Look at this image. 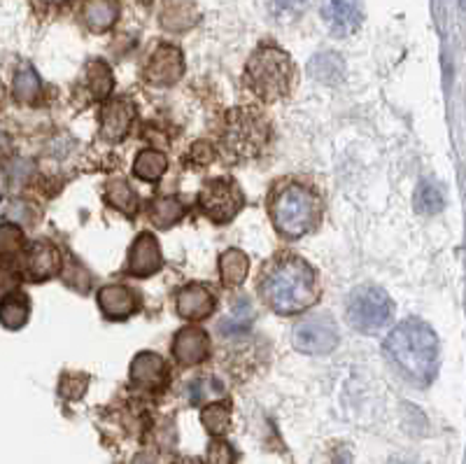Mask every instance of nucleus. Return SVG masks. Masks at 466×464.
<instances>
[{
  "instance_id": "1",
  "label": "nucleus",
  "mask_w": 466,
  "mask_h": 464,
  "mask_svg": "<svg viewBox=\"0 0 466 464\" xmlns=\"http://www.w3.org/2000/svg\"><path fill=\"white\" fill-rule=\"evenodd\" d=\"M259 294L278 316H296L315 306L322 290L308 261L296 254H280L261 273Z\"/></svg>"
},
{
  "instance_id": "2",
  "label": "nucleus",
  "mask_w": 466,
  "mask_h": 464,
  "mask_svg": "<svg viewBox=\"0 0 466 464\" xmlns=\"http://www.w3.org/2000/svg\"><path fill=\"white\" fill-rule=\"evenodd\" d=\"M385 357L399 376L413 385H429L438 372V339L427 322L410 317L385 339Z\"/></svg>"
},
{
  "instance_id": "3",
  "label": "nucleus",
  "mask_w": 466,
  "mask_h": 464,
  "mask_svg": "<svg viewBox=\"0 0 466 464\" xmlns=\"http://www.w3.org/2000/svg\"><path fill=\"white\" fill-rule=\"evenodd\" d=\"M292 59L287 52L273 44H264L249 56L245 66V82L248 87L266 103L285 99L292 89Z\"/></svg>"
},
{
  "instance_id": "4",
  "label": "nucleus",
  "mask_w": 466,
  "mask_h": 464,
  "mask_svg": "<svg viewBox=\"0 0 466 464\" xmlns=\"http://www.w3.org/2000/svg\"><path fill=\"white\" fill-rule=\"evenodd\" d=\"M271 217L280 234L287 238H301L311 234L322 220V201L308 187L289 185L275 194Z\"/></svg>"
},
{
  "instance_id": "5",
  "label": "nucleus",
  "mask_w": 466,
  "mask_h": 464,
  "mask_svg": "<svg viewBox=\"0 0 466 464\" xmlns=\"http://www.w3.org/2000/svg\"><path fill=\"white\" fill-rule=\"evenodd\" d=\"M268 143V124L257 110H233L226 117L222 148L231 159L257 156Z\"/></svg>"
},
{
  "instance_id": "6",
  "label": "nucleus",
  "mask_w": 466,
  "mask_h": 464,
  "mask_svg": "<svg viewBox=\"0 0 466 464\" xmlns=\"http://www.w3.org/2000/svg\"><path fill=\"white\" fill-rule=\"evenodd\" d=\"M394 301L383 287L361 285L350 292L348 297V320L357 332L375 334L391 320Z\"/></svg>"
},
{
  "instance_id": "7",
  "label": "nucleus",
  "mask_w": 466,
  "mask_h": 464,
  "mask_svg": "<svg viewBox=\"0 0 466 464\" xmlns=\"http://www.w3.org/2000/svg\"><path fill=\"white\" fill-rule=\"evenodd\" d=\"M199 208L215 224H226L245 208V194L233 178L208 180L199 194Z\"/></svg>"
},
{
  "instance_id": "8",
  "label": "nucleus",
  "mask_w": 466,
  "mask_h": 464,
  "mask_svg": "<svg viewBox=\"0 0 466 464\" xmlns=\"http://www.w3.org/2000/svg\"><path fill=\"white\" fill-rule=\"evenodd\" d=\"M338 327L329 316H312L294 327L292 343L304 355H329L338 346Z\"/></svg>"
},
{
  "instance_id": "9",
  "label": "nucleus",
  "mask_w": 466,
  "mask_h": 464,
  "mask_svg": "<svg viewBox=\"0 0 466 464\" xmlns=\"http://www.w3.org/2000/svg\"><path fill=\"white\" fill-rule=\"evenodd\" d=\"M185 73V56L175 44H159L152 56H149L147 66H145V80L154 87H170L180 80Z\"/></svg>"
},
{
  "instance_id": "10",
  "label": "nucleus",
  "mask_w": 466,
  "mask_h": 464,
  "mask_svg": "<svg viewBox=\"0 0 466 464\" xmlns=\"http://www.w3.org/2000/svg\"><path fill=\"white\" fill-rule=\"evenodd\" d=\"M322 19L336 37H348L359 31L364 7L361 0H324Z\"/></svg>"
},
{
  "instance_id": "11",
  "label": "nucleus",
  "mask_w": 466,
  "mask_h": 464,
  "mask_svg": "<svg viewBox=\"0 0 466 464\" xmlns=\"http://www.w3.org/2000/svg\"><path fill=\"white\" fill-rule=\"evenodd\" d=\"M136 119V103L129 99H112L100 112V136L119 143L129 136L130 124Z\"/></svg>"
},
{
  "instance_id": "12",
  "label": "nucleus",
  "mask_w": 466,
  "mask_h": 464,
  "mask_svg": "<svg viewBox=\"0 0 466 464\" xmlns=\"http://www.w3.org/2000/svg\"><path fill=\"white\" fill-rule=\"evenodd\" d=\"M175 306H178V316L182 320H205L217 308V297L210 287L192 283V285H185L178 292Z\"/></svg>"
},
{
  "instance_id": "13",
  "label": "nucleus",
  "mask_w": 466,
  "mask_h": 464,
  "mask_svg": "<svg viewBox=\"0 0 466 464\" xmlns=\"http://www.w3.org/2000/svg\"><path fill=\"white\" fill-rule=\"evenodd\" d=\"M162 267L163 257L156 236L149 234V231H143L133 241V245H130L129 273H133L136 278H149V276H154Z\"/></svg>"
},
{
  "instance_id": "14",
  "label": "nucleus",
  "mask_w": 466,
  "mask_h": 464,
  "mask_svg": "<svg viewBox=\"0 0 466 464\" xmlns=\"http://www.w3.org/2000/svg\"><path fill=\"white\" fill-rule=\"evenodd\" d=\"M210 355V336L201 327L180 329L173 339V357L180 366H196Z\"/></svg>"
},
{
  "instance_id": "15",
  "label": "nucleus",
  "mask_w": 466,
  "mask_h": 464,
  "mask_svg": "<svg viewBox=\"0 0 466 464\" xmlns=\"http://www.w3.org/2000/svg\"><path fill=\"white\" fill-rule=\"evenodd\" d=\"M61 271V252L51 243L37 241L26 250V276L36 283L54 278Z\"/></svg>"
},
{
  "instance_id": "16",
  "label": "nucleus",
  "mask_w": 466,
  "mask_h": 464,
  "mask_svg": "<svg viewBox=\"0 0 466 464\" xmlns=\"http://www.w3.org/2000/svg\"><path fill=\"white\" fill-rule=\"evenodd\" d=\"M99 306L107 320H126L138 310V294L126 285H106L99 292Z\"/></svg>"
},
{
  "instance_id": "17",
  "label": "nucleus",
  "mask_w": 466,
  "mask_h": 464,
  "mask_svg": "<svg viewBox=\"0 0 466 464\" xmlns=\"http://www.w3.org/2000/svg\"><path fill=\"white\" fill-rule=\"evenodd\" d=\"M130 380L140 388L154 390L166 383V362L162 355L156 353H140L130 362Z\"/></svg>"
},
{
  "instance_id": "18",
  "label": "nucleus",
  "mask_w": 466,
  "mask_h": 464,
  "mask_svg": "<svg viewBox=\"0 0 466 464\" xmlns=\"http://www.w3.org/2000/svg\"><path fill=\"white\" fill-rule=\"evenodd\" d=\"M119 0H84L82 21L91 33H106L119 19Z\"/></svg>"
},
{
  "instance_id": "19",
  "label": "nucleus",
  "mask_w": 466,
  "mask_h": 464,
  "mask_svg": "<svg viewBox=\"0 0 466 464\" xmlns=\"http://www.w3.org/2000/svg\"><path fill=\"white\" fill-rule=\"evenodd\" d=\"M199 21V10L192 0H168L162 10V26L168 31H186Z\"/></svg>"
},
{
  "instance_id": "20",
  "label": "nucleus",
  "mask_w": 466,
  "mask_h": 464,
  "mask_svg": "<svg viewBox=\"0 0 466 464\" xmlns=\"http://www.w3.org/2000/svg\"><path fill=\"white\" fill-rule=\"evenodd\" d=\"M28 316H31V301L26 294H19V292H12V294H5L3 301H0V324L5 329H21L28 322Z\"/></svg>"
},
{
  "instance_id": "21",
  "label": "nucleus",
  "mask_w": 466,
  "mask_h": 464,
  "mask_svg": "<svg viewBox=\"0 0 466 464\" xmlns=\"http://www.w3.org/2000/svg\"><path fill=\"white\" fill-rule=\"evenodd\" d=\"M249 273L248 254L238 248H231L219 257V276L226 287H241Z\"/></svg>"
},
{
  "instance_id": "22",
  "label": "nucleus",
  "mask_w": 466,
  "mask_h": 464,
  "mask_svg": "<svg viewBox=\"0 0 466 464\" xmlns=\"http://www.w3.org/2000/svg\"><path fill=\"white\" fill-rule=\"evenodd\" d=\"M185 205L178 196H162L149 205V222L159 229H170L185 217Z\"/></svg>"
},
{
  "instance_id": "23",
  "label": "nucleus",
  "mask_w": 466,
  "mask_h": 464,
  "mask_svg": "<svg viewBox=\"0 0 466 464\" xmlns=\"http://www.w3.org/2000/svg\"><path fill=\"white\" fill-rule=\"evenodd\" d=\"M413 205L420 215H438L446 205V196H443V189L436 185L434 180H423L415 189V196H413Z\"/></svg>"
},
{
  "instance_id": "24",
  "label": "nucleus",
  "mask_w": 466,
  "mask_h": 464,
  "mask_svg": "<svg viewBox=\"0 0 466 464\" xmlns=\"http://www.w3.org/2000/svg\"><path fill=\"white\" fill-rule=\"evenodd\" d=\"M166 168L168 159L159 149H143V152L136 156V161H133V173L140 180H145V182L162 180L163 173H166Z\"/></svg>"
},
{
  "instance_id": "25",
  "label": "nucleus",
  "mask_w": 466,
  "mask_h": 464,
  "mask_svg": "<svg viewBox=\"0 0 466 464\" xmlns=\"http://www.w3.org/2000/svg\"><path fill=\"white\" fill-rule=\"evenodd\" d=\"M87 84L89 92L96 100L107 99L115 89V77H112V70L106 61L100 59H93L87 63Z\"/></svg>"
},
{
  "instance_id": "26",
  "label": "nucleus",
  "mask_w": 466,
  "mask_h": 464,
  "mask_svg": "<svg viewBox=\"0 0 466 464\" xmlns=\"http://www.w3.org/2000/svg\"><path fill=\"white\" fill-rule=\"evenodd\" d=\"M106 198L107 204H110L112 208H117L119 212H124V215H136L138 196L124 178H115L107 182Z\"/></svg>"
},
{
  "instance_id": "27",
  "label": "nucleus",
  "mask_w": 466,
  "mask_h": 464,
  "mask_svg": "<svg viewBox=\"0 0 466 464\" xmlns=\"http://www.w3.org/2000/svg\"><path fill=\"white\" fill-rule=\"evenodd\" d=\"M311 75L320 82L336 84V82L343 80L345 66H343L341 56L334 54V52H324V54H317L311 61Z\"/></svg>"
},
{
  "instance_id": "28",
  "label": "nucleus",
  "mask_w": 466,
  "mask_h": 464,
  "mask_svg": "<svg viewBox=\"0 0 466 464\" xmlns=\"http://www.w3.org/2000/svg\"><path fill=\"white\" fill-rule=\"evenodd\" d=\"M12 89L17 100H21V103H36L37 96H40V89H43V82H40V75L36 73L31 63H24L17 70Z\"/></svg>"
},
{
  "instance_id": "29",
  "label": "nucleus",
  "mask_w": 466,
  "mask_h": 464,
  "mask_svg": "<svg viewBox=\"0 0 466 464\" xmlns=\"http://www.w3.org/2000/svg\"><path fill=\"white\" fill-rule=\"evenodd\" d=\"M252 322H255V308H252V304H249L248 299H238L233 310H231V316L219 324V332L226 336H241L252 327Z\"/></svg>"
},
{
  "instance_id": "30",
  "label": "nucleus",
  "mask_w": 466,
  "mask_h": 464,
  "mask_svg": "<svg viewBox=\"0 0 466 464\" xmlns=\"http://www.w3.org/2000/svg\"><path fill=\"white\" fill-rule=\"evenodd\" d=\"M203 428L212 434V436H222L226 434V429L231 428V406L229 404L215 402L208 404L201 413Z\"/></svg>"
},
{
  "instance_id": "31",
  "label": "nucleus",
  "mask_w": 466,
  "mask_h": 464,
  "mask_svg": "<svg viewBox=\"0 0 466 464\" xmlns=\"http://www.w3.org/2000/svg\"><path fill=\"white\" fill-rule=\"evenodd\" d=\"M186 392H189V402L192 404L210 402V399H219V396L224 395V385L219 378L203 376L192 380L189 388H186Z\"/></svg>"
},
{
  "instance_id": "32",
  "label": "nucleus",
  "mask_w": 466,
  "mask_h": 464,
  "mask_svg": "<svg viewBox=\"0 0 466 464\" xmlns=\"http://www.w3.org/2000/svg\"><path fill=\"white\" fill-rule=\"evenodd\" d=\"M24 231L17 224H3L0 227V260H10L14 254L24 250Z\"/></svg>"
},
{
  "instance_id": "33",
  "label": "nucleus",
  "mask_w": 466,
  "mask_h": 464,
  "mask_svg": "<svg viewBox=\"0 0 466 464\" xmlns=\"http://www.w3.org/2000/svg\"><path fill=\"white\" fill-rule=\"evenodd\" d=\"M89 376L87 373H66L59 383V392L66 399H80L84 392H87Z\"/></svg>"
},
{
  "instance_id": "34",
  "label": "nucleus",
  "mask_w": 466,
  "mask_h": 464,
  "mask_svg": "<svg viewBox=\"0 0 466 464\" xmlns=\"http://www.w3.org/2000/svg\"><path fill=\"white\" fill-rule=\"evenodd\" d=\"M205 464H236V451L222 439H215L208 446Z\"/></svg>"
},
{
  "instance_id": "35",
  "label": "nucleus",
  "mask_w": 466,
  "mask_h": 464,
  "mask_svg": "<svg viewBox=\"0 0 466 464\" xmlns=\"http://www.w3.org/2000/svg\"><path fill=\"white\" fill-rule=\"evenodd\" d=\"M189 159H192L194 164H199V166H208V164H212V159H215V148H212L210 143H205V140H199V143L192 148Z\"/></svg>"
},
{
  "instance_id": "36",
  "label": "nucleus",
  "mask_w": 466,
  "mask_h": 464,
  "mask_svg": "<svg viewBox=\"0 0 466 464\" xmlns=\"http://www.w3.org/2000/svg\"><path fill=\"white\" fill-rule=\"evenodd\" d=\"M308 0H268V7L273 10L275 14H294L298 12L301 7H305Z\"/></svg>"
},
{
  "instance_id": "37",
  "label": "nucleus",
  "mask_w": 466,
  "mask_h": 464,
  "mask_svg": "<svg viewBox=\"0 0 466 464\" xmlns=\"http://www.w3.org/2000/svg\"><path fill=\"white\" fill-rule=\"evenodd\" d=\"M19 283H21V276L17 271L7 267L0 268V294H12Z\"/></svg>"
},
{
  "instance_id": "38",
  "label": "nucleus",
  "mask_w": 466,
  "mask_h": 464,
  "mask_svg": "<svg viewBox=\"0 0 466 464\" xmlns=\"http://www.w3.org/2000/svg\"><path fill=\"white\" fill-rule=\"evenodd\" d=\"M178 464H203L199 458H182L178 460Z\"/></svg>"
},
{
  "instance_id": "39",
  "label": "nucleus",
  "mask_w": 466,
  "mask_h": 464,
  "mask_svg": "<svg viewBox=\"0 0 466 464\" xmlns=\"http://www.w3.org/2000/svg\"><path fill=\"white\" fill-rule=\"evenodd\" d=\"M43 3H47V5H66L70 0H43Z\"/></svg>"
},
{
  "instance_id": "40",
  "label": "nucleus",
  "mask_w": 466,
  "mask_h": 464,
  "mask_svg": "<svg viewBox=\"0 0 466 464\" xmlns=\"http://www.w3.org/2000/svg\"><path fill=\"white\" fill-rule=\"evenodd\" d=\"M390 464H413V462H404V460H394V462H390Z\"/></svg>"
},
{
  "instance_id": "41",
  "label": "nucleus",
  "mask_w": 466,
  "mask_h": 464,
  "mask_svg": "<svg viewBox=\"0 0 466 464\" xmlns=\"http://www.w3.org/2000/svg\"><path fill=\"white\" fill-rule=\"evenodd\" d=\"M140 3H149V0H140Z\"/></svg>"
}]
</instances>
